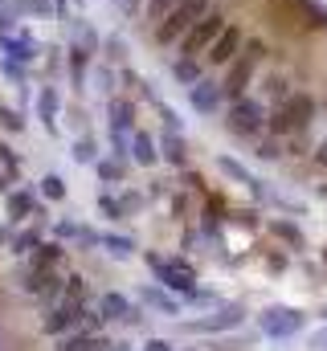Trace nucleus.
I'll list each match as a JSON object with an SVG mask.
<instances>
[{
	"label": "nucleus",
	"mask_w": 327,
	"mask_h": 351,
	"mask_svg": "<svg viewBox=\"0 0 327 351\" xmlns=\"http://www.w3.org/2000/svg\"><path fill=\"white\" fill-rule=\"evenodd\" d=\"M315 123H319V98L307 86H299L286 102H278V106L270 110L266 135H274V139H295V135H307Z\"/></svg>",
	"instance_id": "1"
},
{
	"label": "nucleus",
	"mask_w": 327,
	"mask_h": 351,
	"mask_svg": "<svg viewBox=\"0 0 327 351\" xmlns=\"http://www.w3.org/2000/svg\"><path fill=\"white\" fill-rule=\"evenodd\" d=\"M266 58H270V45H266L262 37H249L242 45V53L221 70V90H225V98L249 94L253 82H258V74H262V66H266Z\"/></svg>",
	"instance_id": "2"
},
{
	"label": "nucleus",
	"mask_w": 327,
	"mask_h": 351,
	"mask_svg": "<svg viewBox=\"0 0 327 351\" xmlns=\"http://www.w3.org/2000/svg\"><path fill=\"white\" fill-rule=\"evenodd\" d=\"M266 123H270V106L249 90L225 102V131L242 143H253L258 135H266Z\"/></svg>",
	"instance_id": "3"
},
{
	"label": "nucleus",
	"mask_w": 327,
	"mask_h": 351,
	"mask_svg": "<svg viewBox=\"0 0 327 351\" xmlns=\"http://www.w3.org/2000/svg\"><path fill=\"white\" fill-rule=\"evenodd\" d=\"M209 8H213V0H176V8L152 29V41H156L160 49H172V53H176V45L184 41V33H188Z\"/></svg>",
	"instance_id": "4"
},
{
	"label": "nucleus",
	"mask_w": 327,
	"mask_h": 351,
	"mask_svg": "<svg viewBox=\"0 0 327 351\" xmlns=\"http://www.w3.org/2000/svg\"><path fill=\"white\" fill-rule=\"evenodd\" d=\"M66 278L70 269H49V265H37V262H25L21 274H16V286L37 302V306H54L66 290Z\"/></svg>",
	"instance_id": "5"
},
{
	"label": "nucleus",
	"mask_w": 327,
	"mask_h": 351,
	"mask_svg": "<svg viewBox=\"0 0 327 351\" xmlns=\"http://www.w3.org/2000/svg\"><path fill=\"white\" fill-rule=\"evenodd\" d=\"M144 262H148V269L156 274V282L160 286H168L172 294H180L184 302H192L201 290H196V269L184 262V258H164V254H144Z\"/></svg>",
	"instance_id": "6"
},
{
	"label": "nucleus",
	"mask_w": 327,
	"mask_h": 351,
	"mask_svg": "<svg viewBox=\"0 0 327 351\" xmlns=\"http://www.w3.org/2000/svg\"><path fill=\"white\" fill-rule=\"evenodd\" d=\"M139 106H135V98H127V94H111L106 98V119H111V152L115 156H127L131 152V135H135V127H139Z\"/></svg>",
	"instance_id": "7"
},
{
	"label": "nucleus",
	"mask_w": 327,
	"mask_h": 351,
	"mask_svg": "<svg viewBox=\"0 0 327 351\" xmlns=\"http://www.w3.org/2000/svg\"><path fill=\"white\" fill-rule=\"evenodd\" d=\"M229 21H234V16H225L221 8H209V12H205L188 33H184V41L176 45V53H180V58H205V53H209V45L221 37V29H225Z\"/></svg>",
	"instance_id": "8"
},
{
	"label": "nucleus",
	"mask_w": 327,
	"mask_h": 351,
	"mask_svg": "<svg viewBox=\"0 0 327 351\" xmlns=\"http://www.w3.org/2000/svg\"><path fill=\"white\" fill-rule=\"evenodd\" d=\"M245 41H249L245 25H242V21H229V25L221 29V37L209 45V53H205V70H217V74H221V70H225V66H229V62L242 53Z\"/></svg>",
	"instance_id": "9"
},
{
	"label": "nucleus",
	"mask_w": 327,
	"mask_h": 351,
	"mask_svg": "<svg viewBox=\"0 0 327 351\" xmlns=\"http://www.w3.org/2000/svg\"><path fill=\"white\" fill-rule=\"evenodd\" d=\"M4 217H8V225H25V221H33V217H45L41 213V196L29 188V184H12L8 192H4Z\"/></svg>",
	"instance_id": "10"
},
{
	"label": "nucleus",
	"mask_w": 327,
	"mask_h": 351,
	"mask_svg": "<svg viewBox=\"0 0 327 351\" xmlns=\"http://www.w3.org/2000/svg\"><path fill=\"white\" fill-rule=\"evenodd\" d=\"M258 331L270 335V339H291V335L303 331V311H295V306H266L258 315Z\"/></svg>",
	"instance_id": "11"
},
{
	"label": "nucleus",
	"mask_w": 327,
	"mask_h": 351,
	"mask_svg": "<svg viewBox=\"0 0 327 351\" xmlns=\"http://www.w3.org/2000/svg\"><path fill=\"white\" fill-rule=\"evenodd\" d=\"M0 49H4V62H16V66H33V62H41V45H37V37L29 33V29H8V33H0Z\"/></svg>",
	"instance_id": "12"
},
{
	"label": "nucleus",
	"mask_w": 327,
	"mask_h": 351,
	"mask_svg": "<svg viewBox=\"0 0 327 351\" xmlns=\"http://www.w3.org/2000/svg\"><path fill=\"white\" fill-rule=\"evenodd\" d=\"M245 311L238 302H225V306H217L213 315H205V319H192V323H184V331H192V335H225V331H234V327H242Z\"/></svg>",
	"instance_id": "13"
},
{
	"label": "nucleus",
	"mask_w": 327,
	"mask_h": 351,
	"mask_svg": "<svg viewBox=\"0 0 327 351\" xmlns=\"http://www.w3.org/2000/svg\"><path fill=\"white\" fill-rule=\"evenodd\" d=\"M225 90H221V78H201L196 86H188V106L196 110V114H225Z\"/></svg>",
	"instance_id": "14"
},
{
	"label": "nucleus",
	"mask_w": 327,
	"mask_h": 351,
	"mask_svg": "<svg viewBox=\"0 0 327 351\" xmlns=\"http://www.w3.org/2000/svg\"><path fill=\"white\" fill-rule=\"evenodd\" d=\"M98 311H102L106 323H139V319H144V311H139L123 290H106V294L98 298Z\"/></svg>",
	"instance_id": "15"
},
{
	"label": "nucleus",
	"mask_w": 327,
	"mask_h": 351,
	"mask_svg": "<svg viewBox=\"0 0 327 351\" xmlns=\"http://www.w3.org/2000/svg\"><path fill=\"white\" fill-rule=\"evenodd\" d=\"M139 306L160 311L164 319L184 315V298H180V294H172V290H168V286H160V282H152V286H144V290H139Z\"/></svg>",
	"instance_id": "16"
},
{
	"label": "nucleus",
	"mask_w": 327,
	"mask_h": 351,
	"mask_svg": "<svg viewBox=\"0 0 327 351\" xmlns=\"http://www.w3.org/2000/svg\"><path fill=\"white\" fill-rule=\"evenodd\" d=\"M253 86H258V98H262L270 110H274L278 102H286V98L299 90V86H295V78H291L286 70H270V74H266L262 82H253Z\"/></svg>",
	"instance_id": "17"
},
{
	"label": "nucleus",
	"mask_w": 327,
	"mask_h": 351,
	"mask_svg": "<svg viewBox=\"0 0 327 351\" xmlns=\"http://www.w3.org/2000/svg\"><path fill=\"white\" fill-rule=\"evenodd\" d=\"M58 241L70 250H78V254H90V250H98V233L90 229V225H82V221H58Z\"/></svg>",
	"instance_id": "18"
},
{
	"label": "nucleus",
	"mask_w": 327,
	"mask_h": 351,
	"mask_svg": "<svg viewBox=\"0 0 327 351\" xmlns=\"http://www.w3.org/2000/svg\"><path fill=\"white\" fill-rule=\"evenodd\" d=\"M266 233H270L282 250H291V254H295V250H307V233H303L291 217H270V221H266Z\"/></svg>",
	"instance_id": "19"
},
{
	"label": "nucleus",
	"mask_w": 327,
	"mask_h": 351,
	"mask_svg": "<svg viewBox=\"0 0 327 351\" xmlns=\"http://www.w3.org/2000/svg\"><path fill=\"white\" fill-rule=\"evenodd\" d=\"M135 204H139V196L135 192H102L98 196V213L106 217V221H127L131 213H135Z\"/></svg>",
	"instance_id": "20"
},
{
	"label": "nucleus",
	"mask_w": 327,
	"mask_h": 351,
	"mask_svg": "<svg viewBox=\"0 0 327 351\" xmlns=\"http://www.w3.org/2000/svg\"><path fill=\"white\" fill-rule=\"evenodd\" d=\"M139 168H156L160 164V139L152 135V131H144V127H135V135H131V152H127Z\"/></svg>",
	"instance_id": "21"
},
{
	"label": "nucleus",
	"mask_w": 327,
	"mask_h": 351,
	"mask_svg": "<svg viewBox=\"0 0 327 351\" xmlns=\"http://www.w3.org/2000/svg\"><path fill=\"white\" fill-rule=\"evenodd\" d=\"M168 70H172V78L180 82V86H196L209 70H205V58H180V53H172V62H168Z\"/></svg>",
	"instance_id": "22"
},
{
	"label": "nucleus",
	"mask_w": 327,
	"mask_h": 351,
	"mask_svg": "<svg viewBox=\"0 0 327 351\" xmlns=\"http://www.w3.org/2000/svg\"><path fill=\"white\" fill-rule=\"evenodd\" d=\"M90 66H94V53L70 41V45H66V70H70V82H74V90H86Z\"/></svg>",
	"instance_id": "23"
},
{
	"label": "nucleus",
	"mask_w": 327,
	"mask_h": 351,
	"mask_svg": "<svg viewBox=\"0 0 327 351\" xmlns=\"http://www.w3.org/2000/svg\"><path fill=\"white\" fill-rule=\"evenodd\" d=\"M111 348H115V343L102 339L98 331H70V335L58 339V348L54 351H111Z\"/></svg>",
	"instance_id": "24"
},
{
	"label": "nucleus",
	"mask_w": 327,
	"mask_h": 351,
	"mask_svg": "<svg viewBox=\"0 0 327 351\" xmlns=\"http://www.w3.org/2000/svg\"><path fill=\"white\" fill-rule=\"evenodd\" d=\"M160 160H168L172 168H184L188 164V143H184L180 131L168 127V135H160Z\"/></svg>",
	"instance_id": "25"
},
{
	"label": "nucleus",
	"mask_w": 327,
	"mask_h": 351,
	"mask_svg": "<svg viewBox=\"0 0 327 351\" xmlns=\"http://www.w3.org/2000/svg\"><path fill=\"white\" fill-rule=\"evenodd\" d=\"M94 172H98V180L106 184V188H119L123 180H127V156H106V160H94Z\"/></svg>",
	"instance_id": "26"
},
{
	"label": "nucleus",
	"mask_w": 327,
	"mask_h": 351,
	"mask_svg": "<svg viewBox=\"0 0 327 351\" xmlns=\"http://www.w3.org/2000/svg\"><path fill=\"white\" fill-rule=\"evenodd\" d=\"M37 245H45L41 225H29V229H21V233H12V237H8V254H12V258H29Z\"/></svg>",
	"instance_id": "27"
},
{
	"label": "nucleus",
	"mask_w": 327,
	"mask_h": 351,
	"mask_svg": "<svg viewBox=\"0 0 327 351\" xmlns=\"http://www.w3.org/2000/svg\"><path fill=\"white\" fill-rule=\"evenodd\" d=\"M37 114H41L45 127H58V114H62V94H58V86L37 90Z\"/></svg>",
	"instance_id": "28"
},
{
	"label": "nucleus",
	"mask_w": 327,
	"mask_h": 351,
	"mask_svg": "<svg viewBox=\"0 0 327 351\" xmlns=\"http://www.w3.org/2000/svg\"><path fill=\"white\" fill-rule=\"evenodd\" d=\"M253 160L258 164H278V160H286V143L274 139V135H258L253 139Z\"/></svg>",
	"instance_id": "29"
},
{
	"label": "nucleus",
	"mask_w": 327,
	"mask_h": 351,
	"mask_svg": "<svg viewBox=\"0 0 327 351\" xmlns=\"http://www.w3.org/2000/svg\"><path fill=\"white\" fill-rule=\"evenodd\" d=\"M98 250H106L111 258L127 262V258L135 254V241H131V237H123V233H98Z\"/></svg>",
	"instance_id": "30"
},
{
	"label": "nucleus",
	"mask_w": 327,
	"mask_h": 351,
	"mask_svg": "<svg viewBox=\"0 0 327 351\" xmlns=\"http://www.w3.org/2000/svg\"><path fill=\"white\" fill-rule=\"evenodd\" d=\"M12 8L21 16H33V21H54L58 16V4L54 0H12Z\"/></svg>",
	"instance_id": "31"
},
{
	"label": "nucleus",
	"mask_w": 327,
	"mask_h": 351,
	"mask_svg": "<svg viewBox=\"0 0 327 351\" xmlns=\"http://www.w3.org/2000/svg\"><path fill=\"white\" fill-rule=\"evenodd\" d=\"M74 45H82V49H90V53H102V37H98V29L82 16V21H74V37H70Z\"/></svg>",
	"instance_id": "32"
},
{
	"label": "nucleus",
	"mask_w": 327,
	"mask_h": 351,
	"mask_svg": "<svg viewBox=\"0 0 327 351\" xmlns=\"http://www.w3.org/2000/svg\"><path fill=\"white\" fill-rule=\"evenodd\" d=\"M172 8H176V0H144V25H148V29H156Z\"/></svg>",
	"instance_id": "33"
},
{
	"label": "nucleus",
	"mask_w": 327,
	"mask_h": 351,
	"mask_svg": "<svg viewBox=\"0 0 327 351\" xmlns=\"http://www.w3.org/2000/svg\"><path fill=\"white\" fill-rule=\"evenodd\" d=\"M74 160H78V164H94V160H98V139H94L90 131H82L78 139H74Z\"/></svg>",
	"instance_id": "34"
},
{
	"label": "nucleus",
	"mask_w": 327,
	"mask_h": 351,
	"mask_svg": "<svg viewBox=\"0 0 327 351\" xmlns=\"http://www.w3.org/2000/svg\"><path fill=\"white\" fill-rule=\"evenodd\" d=\"M102 53H106V62H115V66H123L127 62V41L123 37H102Z\"/></svg>",
	"instance_id": "35"
},
{
	"label": "nucleus",
	"mask_w": 327,
	"mask_h": 351,
	"mask_svg": "<svg viewBox=\"0 0 327 351\" xmlns=\"http://www.w3.org/2000/svg\"><path fill=\"white\" fill-rule=\"evenodd\" d=\"M41 196H45V200H66V180L58 172L41 176Z\"/></svg>",
	"instance_id": "36"
},
{
	"label": "nucleus",
	"mask_w": 327,
	"mask_h": 351,
	"mask_svg": "<svg viewBox=\"0 0 327 351\" xmlns=\"http://www.w3.org/2000/svg\"><path fill=\"white\" fill-rule=\"evenodd\" d=\"M266 265H270L274 274H282V269H286V254H282L278 245H270V254H266Z\"/></svg>",
	"instance_id": "37"
},
{
	"label": "nucleus",
	"mask_w": 327,
	"mask_h": 351,
	"mask_svg": "<svg viewBox=\"0 0 327 351\" xmlns=\"http://www.w3.org/2000/svg\"><path fill=\"white\" fill-rule=\"evenodd\" d=\"M311 164H315L319 172H327V135L315 143V152H311Z\"/></svg>",
	"instance_id": "38"
},
{
	"label": "nucleus",
	"mask_w": 327,
	"mask_h": 351,
	"mask_svg": "<svg viewBox=\"0 0 327 351\" xmlns=\"http://www.w3.org/2000/svg\"><path fill=\"white\" fill-rule=\"evenodd\" d=\"M16 176H21V168H4V164H0V196L16 184Z\"/></svg>",
	"instance_id": "39"
},
{
	"label": "nucleus",
	"mask_w": 327,
	"mask_h": 351,
	"mask_svg": "<svg viewBox=\"0 0 327 351\" xmlns=\"http://www.w3.org/2000/svg\"><path fill=\"white\" fill-rule=\"evenodd\" d=\"M221 172H225V176H234V180H242V184H253V180H249V176H245L242 168L234 164V160H221Z\"/></svg>",
	"instance_id": "40"
},
{
	"label": "nucleus",
	"mask_w": 327,
	"mask_h": 351,
	"mask_svg": "<svg viewBox=\"0 0 327 351\" xmlns=\"http://www.w3.org/2000/svg\"><path fill=\"white\" fill-rule=\"evenodd\" d=\"M0 123H4V127H8V131H21V127H25V123H21V114H16V110H0Z\"/></svg>",
	"instance_id": "41"
},
{
	"label": "nucleus",
	"mask_w": 327,
	"mask_h": 351,
	"mask_svg": "<svg viewBox=\"0 0 327 351\" xmlns=\"http://www.w3.org/2000/svg\"><path fill=\"white\" fill-rule=\"evenodd\" d=\"M144 351H172V343H168V339H148Z\"/></svg>",
	"instance_id": "42"
},
{
	"label": "nucleus",
	"mask_w": 327,
	"mask_h": 351,
	"mask_svg": "<svg viewBox=\"0 0 327 351\" xmlns=\"http://www.w3.org/2000/svg\"><path fill=\"white\" fill-rule=\"evenodd\" d=\"M311 348H315V351H327V327H324V331H315V339H311Z\"/></svg>",
	"instance_id": "43"
},
{
	"label": "nucleus",
	"mask_w": 327,
	"mask_h": 351,
	"mask_svg": "<svg viewBox=\"0 0 327 351\" xmlns=\"http://www.w3.org/2000/svg\"><path fill=\"white\" fill-rule=\"evenodd\" d=\"M319 110H327V98H319Z\"/></svg>",
	"instance_id": "44"
},
{
	"label": "nucleus",
	"mask_w": 327,
	"mask_h": 351,
	"mask_svg": "<svg viewBox=\"0 0 327 351\" xmlns=\"http://www.w3.org/2000/svg\"><path fill=\"white\" fill-rule=\"evenodd\" d=\"M324 262H327V250H324Z\"/></svg>",
	"instance_id": "45"
},
{
	"label": "nucleus",
	"mask_w": 327,
	"mask_h": 351,
	"mask_svg": "<svg viewBox=\"0 0 327 351\" xmlns=\"http://www.w3.org/2000/svg\"><path fill=\"white\" fill-rule=\"evenodd\" d=\"M180 351H192V348H180Z\"/></svg>",
	"instance_id": "46"
},
{
	"label": "nucleus",
	"mask_w": 327,
	"mask_h": 351,
	"mask_svg": "<svg viewBox=\"0 0 327 351\" xmlns=\"http://www.w3.org/2000/svg\"><path fill=\"white\" fill-rule=\"evenodd\" d=\"M0 152H4V143H0Z\"/></svg>",
	"instance_id": "47"
},
{
	"label": "nucleus",
	"mask_w": 327,
	"mask_h": 351,
	"mask_svg": "<svg viewBox=\"0 0 327 351\" xmlns=\"http://www.w3.org/2000/svg\"><path fill=\"white\" fill-rule=\"evenodd\" d=\"M74 4H82V0H74Z\"/></svg>",
	"instance_id": "48"
}]
</instances>
